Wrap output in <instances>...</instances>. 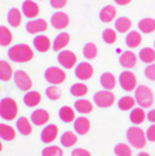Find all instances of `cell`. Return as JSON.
<instances>
[{
    "mask_svg": "<svg viewBox=\"0 0 155 156\" xmlns=\"http://www.w3.org/2000/svg\"><path fill=\"white\" fill-rule=\"evenodd\" d=\"M126 136H127V141L130 142V145H133L134 148H137V149L144 148L146 144H147V141H148L147 140L146 133L137 126L130 127L129 130L126 131Z\"/></svg>",
    "mask_w": 155,
    "mask_h": 156,
    "instance_id": "277c9868",
    "label": "cell"
},
{
    "mask_svg": "<svg viewBox=\"0 0 155 156\" xmlns=\"http://www.w3.org/2000/svg\"><path fill=\"white\" fill-rule=\"evenodd\" d=\"M116 4H119V6H126V4H129L131 0H113Z\"/></svg>",
    "mask_w": 155,
    "mask_h": 156,
    "instance_id": "c3c4849f",
    "label": "cell"
},
{
    "mask_svg": "<svg viewBox=\"0 0 155 156\" xmlns=\"http://www.w3.org/2000/svg\"><path fill=\"white\" fill-rule=\"evenodd\" d=\"M25 29L28 34H39V32H45L48 29V23L42 18H35L31 20L25 24Z\"/></svg>",
    "mask_w": 155,
    "mask_h": 156,
    "instance_id": "7c38bea8",
    "label": "cell"
},
{
    "mask_svg": "<svg viewBox=\"0 0 155 156\" xmlns=\"http://www.w3.org/2000/svg\"><path fill=\"white\" fill-rule=\"evenodd\" d=\"M119 63H120V66L124 68H131L137 64V56L133 52H130V50H126V52H123L122 55H120Z\"/></svg>",
    "mask_w": 155,
    "mask_h": 156,
    "instance_id": "d6986e66",
    "label": "cell"
},
{
    "mask_svg": "<svg viewBox=\"0 0 155 156\" xmlns=\"http://www.w3.org/2000/svg\"><path fill=\"white\" fill-rule=\"evenodd\" d=\"M134 99L140 107L148 109L154 103V94L147 85H138L134 91Z\"/></svg>",
    "mask_w": 155,
    "mask_h": 156,
    "instance_id": "7a4b0ae2",
    "label": "cell"
},
{
    "mask_svg": "<svg viewBox=\"0 0 155 156\" xmlns=\"http://www.w3.org/2000/svg\"><path fill=\"white\" fill-rule=\"evenodd\" d=\"M73 126H74L76 134H78V135H85V134H88V131H90V128H91L90 120L84 116L77 117L74 120V123H73Z\"/></svg>",
    "mask_w": 155,
    "mask_h": 156,
    "instance_id": "e0dca14e",
    "label": "cell"
},
{
    "mask_svg": "<svg viewBox=\"0 0 155 156\" xmlns=\"http://www.w3.org/2000/svg\"><path fill=\"white\" fill-rule=\"evenodd\" d=\"M14 77L13 68L4 60H0V81H10Z\"/></svg>",
    "mask_w": 155,
    "mask_h": 156,
    "instance_id": "83f0119b",
    "label": "cell"
},
{
    "mask_svg": "<svg viewBox=\"0 0 155 156\" xmlns=\"http://www.w3.org/2000/svg\"><path fill=\"white\" fill-rule=\"evenodd\" d=\"M119 84H120V87H122L123 91H126V92L136 91V88H137V78H136V75L133 74L131 71L126 70V71L120 73V75H119Z\"/></svg>",
    "mask_w": 155,
    "mask_h": 156,
    "instance_id": "52a82bcc",
    "label": "cell"
},
{
    "mask_svg": "<svg viewBox=\"0 0 155 156\" xmlns=\"http://www.w3.org/2000/svg\"><path fill=\"white\" fill-rule=\"evenodd\" d=\"M32 45H34V48H35L38 52L45 53V52H48L49 49H50L52 43H50V39H49L48 36L36 35L35 38H34V41H32Z\"/></svg>",
    "mask_w": 155,
    "mask_h": 156,
    "instance_id": "ac0fdd59",
    "label": "cell"
},
{
    "mask_svg": "<svg viewBox=\"0 0 155 156\" xmlns=\"http://www.w3.org/2000/svg\"><path fill=\"white\" fill-rule=\"evenodd\" d=\"M50 23H52V27L56 29H65L66 27L70 23V18L66 13L63 11H56L50 16Z\"/></svg>",
    "mask_w": 155,
    "mask_h": 156,
    "instance_id": "8fae6325",
    "label": "cell"
},
{
    "mask_svg": "<svg viewBox=\"0 0 155 156\" xmlns=\"http://www.w3.org/2000/svg\"><path fill=\"white\" fill-rule=\"evenodd\" d=\"M130 28H131V21L127 17H119V18L115 21V29L120 34L129 32Z\"/></svg>",
    "mask_w": 155,
    "mask_h": 156,
    "instance_id": "4dcf8cb0",
    "label": "cell"
},
{
    "mask_svg": "<svg viewBox=\"0 0 155 156\" xmlns=\"http://www.w3.org/2000/svg\"><path fill=\"white\" fill-rule=\"evenodd\" d=\"M70 42V35L66 32H61V34H57L56 38L52 41V50H55V52H61L63 48L68 45Z\"/></svg>",
    "mask_w": 155,
    "mask_h": 156,
    "instance_id": "2e32d148",
    "label": "cell"
},
{
    "mask_svg": "<svg viewBox=\"0 0 155 156\" xmlns=\"http://www.w3.org/2000/svg\"><path fill=\"white\" fill-rule=\"evenodd\" d=\"M147 120L151 121V123H155V109L147 113Z\"/></svg>",
    "mask_w": 155,
    "mask_h": 156,
    "instance_id": "7dc6e473",
    "label": "cell"
},
{
    "mask_svg": "<svg viewBox=\"0 0 155 156\" xmlns=\"http://www.w3.org/2000/svg\"><path fill=\"white\" fill-rule=\"evenodd\" d=\"M138 57L142 63H147V64H152L155 62V49L151 48H142L138 53Z\"/></svg>",
    "mask_w": 155,
    "mask_h": 156,
    "instance_id": "f546056e",
    "label": "cell"
},
{
    "mask_svg": "<svg viewBox=\"0 0 155 156\" xmlns=\"http://www.w3.org/2000/svg\"><path fill=\"white\" fill-rule=\"evenodd\" d=\"M154 49H155V42H154Z\"/></svg>",
    "mask_w": 155,
    "mask_h": 156,
    "instance_id": "816d5d0a",
    "label": "cell"
},
{
    "mask_svg": "<svg viewBox=\"0 0 155 156\" xmlns=\"http://www.w3.org/2000/svg\"><path fill=\"white\" fill-rule=\"evenodd\" d=\"M21 18H23V11L16 7L10 9V11L7 13V23L11 27H18L21 24Z\"/></svg>",
    "mask_w": 155,
    "mask_h": 156,
    "instance_id": "d4e9b609",
    "label": "cell"
},
{
    "mask_svg": "<svg viewBox=\"0 0 155 156\" xmlns=\"http://www.w3.org/2000/svg\"><path fill=\"white\" fill-rule=\"evenodd\" d=\"M147 119V114L144 112L142 107H134L131 112H130V121H131L134 126H138L142 121Z\"/></svg>",
    "mask_w": 155,
    "mask_h": 156,
    "instance_id": "484cf974",
    "label": "cell"
},
{
    "mask_svg": "<svg viewBox=\"0 0 155 156\" xmlns=\"http://www.w3.org/2000/svg\"><path fill=\"white\" fill-rule=\"evenodd\" d=\"M74 74L80 81H87L94 74V67L90 63H85V62L78 63L77 67L74 68Z\"/></svg>",
    "mask_w": 155,
    "mask_h": 156,
    "instance_id": "9c48e42d",
    "label": "cell"
},
{
    "mask_svg": "<svg viewBox=\"0 0 155 156\" xmlns=\"http://www.w3.org/2000/svg\"><path fill=\"white\" fill-rule=\"evenodd\" d=\"M115 17H116V9H115V6H105L102 7V10L99 11V20L102 21V23H110V21H113L115 20Z\"/></svg>",
    "mask_w": 155,
    "mask_h": 156,
    "instance_id": "603a6c76",
    "label": "cell"
},
{
    "mask_svg": "<svg viewBox=\"0 0 155 156\" xmlns=\"http://www.w3.org/2000/svg\"><path fill=\"white\" fill-rule=\"evenodd\" d=\"M57 62L61 67L65 68H73L74 64L77 63V56L70 50H61L57 55Z\"/></svg>",
    "mask_w": 155,
    "mask_h": 156,
    "instance_id": "30bf717a",
    "label": "cell"
},
{
    "mask_svg": "<svg viewBox=\"0 0 155 156\" xmlns=\"http://www.w3.org/2000/svg\"><path fill=\"white\" fill-rule=\"evenodd\" d=\"M57 134H59L57 126H55V124H48V126H45V128L41 131V141H42L43 144H50L57 138Z\"/></svg>",
    "mask_w": 155,
    "mask_h": 156,
    "instance_id": "4fadbf2b",
    "label": "cell"
},
{
    "mask_svg": "<svg viewBox=\"0 0 155 156\" xmlns=\"http://www.w3.org/2000/svg\"><path fill=\"white\" fill-rule=\"evenodd\" d=\"M14 84L18 89L21 91H27L28 92L31 88H32V80L29 78V75L27 74L24 70H17L14 73Z\"/></svg>",
    "mask_w": 155,
    "mask_h": 156,
    "instance_id": "ba28073f",
    "label": "cell"
},
{
    "mask_svg": "<svg viewBox=\"0 0 155 156\" xmlns=\"http://www.w3.org/2000/svg\"><path fill=\"white\" fill-rule=\"evenodd\" d=\"M16 138V130L11 126L4 123H0V140L13 141Z\"/></svg>",
    "mask_w": 155,
    "mask_h": 156,
    "instance_id": "f1b7e54d",
    "label": "cell"
},
{
    "mask_svg": "<svg viewBox=\"0 0 155 156\" xmlns=\"http://www.w3.org/2000/svg\"><path fill=\"white\" fill-rule=\"evenodd\" d=\"M83 56H84L85 58H88V60H94V58L98 56L97 45H95V43H92V42L85 43L84 48H83Z\"/></svg>",
    "mask_w": 155,
    "mask_h": 156,
    "instance_id": "e575fe53",
    "label": "cell"
},
{
    "mask_svg": "<svg viewBox=\"0 0 155 156\" xmlns=\"http://www.w3.org/2000/svg\"><path fill=\"white\" fill-rule=\"evenodd\" d=\"M59 119L63 123H73L76 120V112L70 106H61L59 109Z\"/></svg>",
    "mask_w": 155,
    "mask_h": 156,
    "instance_id": "44dd1931",
    "label": "cell"
},
{
    "mask_svg": "<svg viewBox=\"0 0 155 156\" xmlns=\"http://www.w3.org/2000/svg\"><path fill=\"white\" fill-rule=\"evenodd\" d=\"M13 41V35L10 32V29L7 27L0 25V46H9Z\"/></svg>",
    "mask_w": 155,
    "mask_h": 156,
    "instance_id": "8d00e7d4",
    "label": "cell"
},
{
    "mask_svg": "<svg viewBox=\"0 0 155 156\" xmlns=\"http://www.w3.org/2000/svg\"><path fill=\"white\" fill-rule=\"evenodd\" d=\"M16 127H17V131L21 135H29L32 133V126H31V123H29V120L27 117H18Z\"/></svg>",
    "mask_w": 155,
    "mask_h": 156,
    "instance_id": "cb8c5ba5",
    "label": "cell"
},
{
    "mask_svg": "<svg viewBox=\"0 0 155 156\" xmlns=\"http://www.w3.org/2000/svg\"><path fill=\"white\" fill-rule=\"evenodd\" d=\"M21 11H23V16H25L27 18H35L39 14V6L32 0H25L23 2Z\"/></svg>",
    "mask_w": 155,
    "mask_h": 156,
    "instance_id": "5bb4252c",
    "label": "cell"
},
{
    "mask_svg": "<svg viewBox=\"0 0 155 156\" xmlns=\"http://www.w3.org/2000/svg\"><path fill=\"white\" fill-rule=\"evenodd\" d=\"M2 149H3V145H2V142H0V152H2Z\"/></svg>",
    "mask_w": 155,
    "mask_h": 156,
    "instance_id": "f907efd6",
    "label": "cell"
},
{
    "mask_svg": "<svg viewBox=\"0 0 155 156\" xmlns=\"http://www.w3.org/2000/svg\"><path fill=\"white\" fill-rule=\"evenodd\" d=\"M71 156H91V153L88 151L83 149V148H76L73 152H71Z\"/></svg>",
    "mask_w": 155,
    "mask_h": 156,
    "instance_id": "bcb514c9",
    "label": "cell"
},
{
    "mask_svg": "<svg viewBox=\"0 0 155 156\" xmlns=\"http://www.w3.org/2000/svg\"><path fill=\"white\" fill-rule=\"evenodd\" d=\"M7 56H9V58L11 62L27 63V62H29V60H32L34 52L28 45H25V43H18V45H14V46H11V48H9Z\"/></svg>",
    "mask_w": 155,
    "mask_h": 156,
    "instance_id": "6da1fadb",
    "label": "cell"
},
{
    "mask_svg": "<svg viewBox=\"0 0 155 156\" xmlns=\"http://www.w3.org/2000/svg\"><path fill=\"white\" fill-rule=\"evenodd\" d=\"M49 3L53 9H63V7L67 4V0H49Z\"/></svg>",
    "mask_w": 155,
    "mask_h": 156,
    "instance_id": "ee69618b",
    "label": "cell"
},
{
    "mask_svg": "<svg viewBox=\"0 0 155 156\" xmlns=\"http://www.w3.org/2000/svg\"><path fill=\"white\" fill-rule=\"evenodd\" d=\"M136 99L131 96H122L117 101V107H119L120 110H130V109H134V105H136Z\"/></svg>",
    "mask_w": 155,
    "mask_h": 156,
    "instance_id": "d590c367",
    "label": "cell"
},
{
    "mask_svg": "<svg viewBox=\"0 0 155 156\" xmlns=\"http://www.w3.org/2000/svg\"><path fill=\"white\" fill-rule=\"evenodd\" d=\"M60 144L66 148H71L77 144V134L71 133V131H66L60 135Z\"/></svg>",
    "mask_w": 155,
    "mask_h": 156,
    "instance_id": "1f68e13d",
    "label": "cell"
},
{
    "mask_svg": "<svg viewBox=\"0 0 155 156\" xmlns=\"http://www.w3.org/2000/svg\"><path fill=\"white\" fill-rule=\"evenodd\" d=\"M138 29L144 34H151L155 31V20L154 18H142L138 21Z\"/></svg>",
    "mask_w": 155,
    "mask_h": 156,
    "instance_id": "836d02e7",
    "label": "cell"
},
{
    "mask_svg": "<svg viewBox=\"0 0 155 156\" xmlns=\"http://www.w3.org/2000/svg\"><path fill=\"white\" fill-rule=\"evenodd\" d=\"M113 152L115 156H131V148L127 144H117Z\"/></svg>",
    "mask_w": 155,
    "mask_h": 156,
    "instance_id": "f35d334b",
    "label": "cell"
},
{
    "mask_svg": "<svg viewBox=\"0 0 155 156\" xmlns=\"http://www.w3.org/2000/svg\"><path fill=\"white\" fill-rule=\"evenodd\" d=\"M41 155L42 156H63V151H61V148H59V146H46V148H43L42 152H41Z\"/></svg>",
    "mask_w": 155,
    "mask_h": 156,
    "instance_id": "b9f144b4",
    "label": "cell"
},
{
    "mask_svg": "<svg viewBox=\"0 0 155 156\" xmlns=\"http://www.w3.org/2000/svg\"><path fill=\"white\" fill-rule=\"evenodd\" d=\"M18 113V106H17L16 101L11 98H4L0 101V117L3 120L11 121L17 117Z\"/></svg>",
    "mask_w": 155,
    "mask_h": 156,
    "instance_id": "3957f363",
    "label": "cell"
},
{
    "mask_svg": "<svg viewBox=\"0 0 155 156\" xmlns=\"http://www.w3.org/2000/svg\"><path fill=\"white\" fill-rule=\"evenodd\" d=\"M46 96L50 99V101H59L61 96V91L57 88V85H50V87L46 88V91H45Z\"/></svg>",
    "mask_w": 155,
    "mask_h": 156,
    "instance_id": "ab89813d",
    "label": "cell"
},
{
    "mask_svg": "<svg viewBox=\"0 0 155 156\" xmlns=\"http://www.w3.org/2000/svg\"><path fill=\"white\" fill-rule=\"evenodd\" d=\"M87 92H88L87 85L81 84V82H78V84H73L70 87V94L73 95V96H76V98L84 96V95H87Z\"/></svg>",
    "mask_w": 155,
    "mask_h": 156,
    "instance_id": "74e56055",
    "label": "cell"
},
{
    "mask_svg": "<svg viewBox=\"0 0 155 156\" xmlns=\"http://www.w3.org/2000/svg\"><path fill=\"white\" fill-rule=\"evenodd\" d=\"M23 101H24V105H25V106L35 107V106H38V105L41 103L42 96H41V94H39L38 91H28L25 95H24Z\"/></svg>",
    "mask_w": 155,
    "mask_h": 156,
    "instance_id": "ffe728a7",
    "label": "cell"
},
{
    "mask_svg": "<svg viewBox=\"0 0 155 156\" xmlns=\"http://www.w3.org/2000/svg\"><path fill=\"white\" fill-rule=\"evenodd\" d=\"M92 101H94V103L97 105L98 107L106 109V107H110L115 103V95L110 91H98L94 94Z\"/></svg>",
    "mask_w": 155,
    "mask_h": 156,
    "instance_id": "8992f818",
    "label": "cell"
},
{
    "mask_svg": "<svg viewBox=\"0 0 155 156\" xmlns=\"http://www.w3.org/2000/svg\"><path fill=\"white\" fill-rule=\"evenodd\" d=\"M92 109H94L92 103H91L90 101H87V99H78V101L74 102V110L78 112V113H81V114L91 113Z\"/></svg>",
    "mask_w": 155,
    "mask_h": 156,
    "instance_id": "4316f807",
    "label": "cell"
},
{
    "mask_svg": "<svg viewBox=\"0 0 155 156\" xmlns=\"http://www.w3.org/2000/svg\"><path fill=\"white\" fill-rule=\"evenodd\" d=\"M45 80L49 82L50 85H59L63 84L66 81V73L59 67H48L45 70V74H43Z\"/></svg>",
    "mask_w": 155,
    "mask_h": 156,
    "instance_id": "5b68a950",
    "label": "cell"
},
{
    "mask_svg": "<svg viewBox=\"0 0 155 156\" xmlns=\"http://www.w3.org/2000/svg\"><path fill=\"white\" fill-rule=\"evenodd\" d=\"M137 156H149V155H148V153H147V152H140Z\"/></svg>",
    "mask_w": 155,
    "mask_h": 156,
    "instance_id": "681fc988",
    "label": "cell"
},
{
    "mask_svg": "<svg viewBox=\"0 0 155 156\" xmlns=\"http://www.w3.org/2000/svg\"><path fill=\"white\" fill-rule=\"evenodd\" d=\"M99 84L105 91H110L116 87V78L112 73H103L99 78Z\"/></svg>",
    "mask_w": 155,
    "mask_h": 156,
    "instance_id": "7402d4cb",
    "label": "cell"
},
{
    "mask_svg": "<svg viewBox=\"0 0 155 156\" xmlns=\"http://www.w3.org/2000/svg\"><path fill=\"white\" fill-rule=\"evenodd\" d=\"M146 135H147V140L151 141V142H155V124L148 127V130L146 131Z\"/></svg>",
    "mask_w": 155,
    "mask_h": 156,
    "instance_id": "f6af8a7d",
    "label": "cell"
},
{
    "mask_svg": "<svg viewBox=\"0 0 155 156\" xmlns=\"http://www.w3.org/2000/svg\"><path fill=\"white\" fill-rule=\"evenodd\" d=\"M49 121V113L45 110V109H36L31 113V123L34 126H45Z\"/></svg>",
    "mask_w": 155,
    "mask_h": 156,
    "instance_id": "9a60e30c",
    "label": "cell"
},
{
    "mask_svg": "<svg viewBox=\"0 0 155 156\" xmlns=\"http://www.w3.org/2000/svg\"><path fill=\"white\" fill-rule=\"evenodd\" d=\"M117 39V35L116 32H115V29H110V28H106L105 31H103L102 34V41L105 43H108V45H112V43L116 42Z\"/></svg>",
    "mask_w": 155,
    "mask_h": 156,
    "instance_id": "60d3db41",
    "label": "cell"
},
{
    "mask_svg": "<svg viewBox=\"0 0 155 156\" xmlns=\"http://www.w3.org/2000/svg\"><path fill=\"white\" fill-rule=\"evenodd\" d=\"M124 42H126V45L129 46V48H137V46L142 42V38L137 31H130V32L126 35Z\"/></svg>",
    "mask_w": 155,
    "mask_h": 156,
    "instance_id": "d6a6232c",
    "label": "cell"
},
{
    "mask_svg": "<svg viewBox=\"0 0 155 156\" xmlns=\"http://www.w3.org/2000/svg\"><path fill=\"white\" fill-rule=\"evenodd\" d=\"M144 74H146V77L148 78V80L155 81V63H152V64H149L148 67H146Z\"/></svg>",
    "mask_w": 155,
    "mask_h": 156,
    "instance_id": "7bdbcfd3",
    "label": "cell"
}]
</instances>
